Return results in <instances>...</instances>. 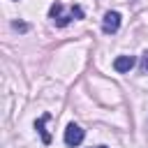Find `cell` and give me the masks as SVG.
Masks as SVG:
<instances>
[{"label":"cell","mask_w":148,"mask_h":148,"mask_svg":"<svg viewBox=\"0 0 148 148\" xmlns=\"http://www.w3.org/2000/svg\"><path fill=\"white\" fill-rule=\"evenodd\" d=\"M49 16L53 18V23H56L58 28H62V25H67L72 18H83V9H81L79 5H74L69 12H65V9H62V2H53L51 9H49Z\"/></svg>","instance_id":"1"},{"label":"cell","mask_w":148,"mask_h":148,"mask_svg":"<svg viewBox=\"0 0 148 148\" xmlns=\"http://www.w3.org/2000/svg\"><path fill=\"white\" fill-rule=\"evenodd\" d=\"M83 136H86V132H83L79 125H74V123L67 125V130H65V143H67V146H79V143L83 141Z\"/></svg>","instance_id":"2"},{"label":"cell","mask_w":148,"mask_h":148,"mask_svg":"<svg viewBox=\"0 0 148 148\" xmlns=\"http://www.w3.org/2000/svg\"><path fill=\"white\" fill-rule=\"evenodd\" d=\"M118 28H120V14L118 12H106L104 21H102V30L106 35H113V32H118Z\"/></svg>","instance_id":"3"},{"label":"cell","mask_w":148,"mask_h":148,"mask_svg":"<svg viewBox=\"0 0 148 148\" xmlns=\"http://www.w3.org/2000/svg\"><path fill=\"white\" fill-rule=\"evenodd\" d=\"M134 62H136V60H134L132 56H118V58L113 60V69L123 74V72H130V69L134 67Z\"/></svg>","instance_id":"4"},{"label":"cell","mask_w":148,"mask_h":148,"mask_svg":"<svg viewBox=\"0 0 148 148\" xmlns=\"http://www.w3.org/2000/svg\"><path fill=\"white\" fill-rule=\"evenodd\" d=\"M49 118H51V116H49V113H44V116H42V118H39L37 123H35V130L39 132V136H42V141H44L46 146L51 143V134H49V132L44 130V125H46V120H49Z\"/></svg>","instance_id":"5"},{"label":"cell","mask_w":148,"mask_h":148,"mask_svg":"<svg viewBox=\"0 0 148 148\" xmlns=\"http://www.w3.org/2000/svg\"><path fill=\"white\" fill-rule=\"evenodd\" d=\"M139 65H141V69H143V72H148V51L141 56V62H139Z\"/></svg>","instance_id":"6"},{"label":"cell","mask_w":148,"mask_h":148,"mask_svg":"<svg viewBox=\"0 0 148 148\" xmlns=\"http://www.w3.org/2000/svg\"><path fill=\"white\" fill-rule=\"evenodd\" d=\"M14 28H16V30H21V32H25V30H28V25H25V23H18V21L14 23Z\"/></svg>","instance_id":"7"},{"label":"cell","mask_w":148,"mask_h":148,"mask_svg":"<svg viewBox=\"0 0 148 148\" xmlns=\"http://www.w3.org/2000/svg\"><path fill=\"white\" fill-rule=\"evenodd\" d=\"M95 148H106V146H95Z\"/></svg>","instance_id":"8"}]
</instances>
